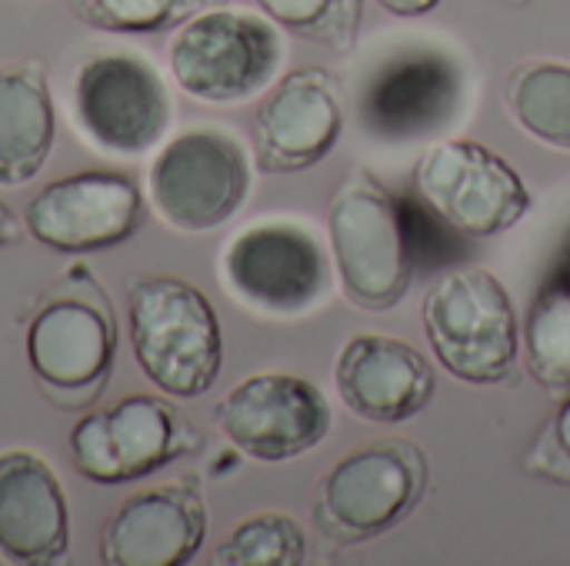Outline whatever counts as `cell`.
I'll return each instance as SVG.
<instances>
[{
  "instance_id": "19",
  "label": "cell",
  "mask_w": 570,
  "mask_h": 566,
  "mask_svg": "<svg viewBox=\"0 0 570 566\" xmlns=\"http://www.w3.org/2000/svg\"><path fill=\"white\" fill-rule=\"evenodd\" d=\"M57 110L37 60L0 67V187L30 183L50 160Z\"/></svg>"
},
{
  "instance_id": "24",
  "label": "cell",
  "mask_w": 570,
  "mask_h": 566,
  "mask_svg": "<svg viewBox=\"0 0 570 566\" xmlns=\"http://www.w3.org/2000/svg\"><path fill=\"white\" fill-rule=\"evenodd\" d=\"M77 17L104 33H164L227 0H70Z\"/></svg>"
},
{
  "instance_id": "7",
  "label": "cell",
  "mask_w": 570,
  "mask_h": 566,
  "mask_svg": "<svg viewBox=\"0 0 570 566\" xmlns=\"http://www.w3.org/2000/svg\"><path fill=\"white\" fill-rule=\"evenodd\" d=\"M250 157L234 133L190 127L157 150L147 193L170 230L204 234L237 217L250 197Z\"/></svg>"
},
{
  "instance_id": "8",
  "label": "cell",
  "mask_w": 570,
  "mask_h": 566,
  "mask_svg": "<svg viewBox=\"0 0 570 566\" xmlns=\"http://www.w3.org/2000/svg\"><path fill=\"white\" fill-rule=\"evenodd\" d=\"M220 280L257 314L297 317L331 290L327 250L307 224L274 217L234 234L220 254Z\"/></svg>"
},
{
  "instance_id": "18",
  "label": "cell",
  "mask_w": 570,
  "mask_h": 566,
  "mask_svg": "<svg viewBox=\"0 0 570 566\" xmlns=\"http://www.w3.org/2000/svg\"><path fill=\"white\" fill-rule=\"evenodd\" d=\"M70 547V507L57 470L33 450L0 454V557L17 566L63 560Z\"/></svg>"
},
{
  "instance_id": "1",
  "label": "cell",
  "mask_w": 570,
  "mask_h": 566,
  "mask_svg": "<svg viewBox=\"0 0 570 566\" xmlns=\"http://www.w3.org/2000/svg\"><path fill=\"white\" fill-rule=\"evenodd\" d=\"M130 350L154 390L204 397L224 367V334L210 297L174 274L140 277L127 290Z\"/></svg>"
},
{
  "instance_id": "29",
  "label": "cell",
  "mask_w": 570,
  "mask_h": 566,
  "mask_svg": "<svg viewBox=\"0 0 570 566\" xmlns=\"http://www.w3.org/2000/svg\"><path fill=\"white\" fill-rule=\"evenodd\" d=\"M511 3H528V0H511Z\"/></svg>"
},
{
  "instance_id": "21",
  "label": "cell",
  "mask_w": 570,
  "mask_h": 566,
  "mask_svg": "<svg viewBox=\"0 0 570 566\" xmlns=\"http://www.w3.org/2000/svg\"><path fill=\"white\" fill-rule=\"evenodd\" d=\"M528 374L551 394H570V280L544 277L521 320Z\"/></svg>"
},
{
  "instance_id": "12",
  "label": "cell",
  "mask_w": 570,
  "mask_h": 566,
  "mask_svg": "<svg viewBox=\"0 0 570 566\" xmlns=\"http://www.w3.org/2000/svg\"><path fill=\"white\" fill-rule=\"evenodd\" d=\"M147 217L144 193L120 170H77L43 183L23 207V230L47 250L83 257L130 240Z\"/></svg>"
},
{
  "instance_id": "22",
  "label": "cell",
  "mask_w": 570,
  "mask_h": 566,
  "mask_svg": "<svg viewBox=\"0 0 570 566\" xmlns=\"http://www.w3.org/2000/svg\"><path fill=\"white\" fill-rule=\"evenodd\" d=\"M217 566H301L307 560V534L291 514L244 517L210 554Z\"/></svg>"
},
{
  "instance_id": "25",
  "label": "cell",
  "mask_w": 570,
  "mask_h": 566,
  "mask_svg": "<svg viewBox=\"0 0 570 566\" xmlns=\"http://www.w3.org/2000/svg\"><path fill=\"white\" fill-rule=\"evenodd\" d=\"M524 470L531 477L570 487V394L524 454Z\"/></svg>"
},
{
  "instance_id": "26",
  "label": "cell",
  "mask_w": 570,
  "mask_h": 566,
  "mask_svg": "<svg viewBox=\"0 0 570 566\" xmlns=\"http://www.w3.org/2000/svg\"><path fill=\"white\" fill-rule=\"evenodd\" d=\"M441 0H381V7H387L397 17H424L438 7Z\"/></svg>"
},
{
  "instance_id": "6",
  "label": "cell",
  "mask_w": 570,
  "mask_h": 566,
  "mask_svg": "<svg viewBox=\"0 0 570 566\" xmlns=\"http://www.w3.org/2000/svg\"><path fill=\"white\" fill-rule=\"evenodd\" d=\"M200 430L167 394H130L83 414L70 430L77 474L100 487L144 480L200 447Z\"/></svg>"
},
{
  "instance_id": "5",
  "label": "cell",
  "mask_w": 570,
  "mask_h": 566,
  "mask_svg": "<svg viewBox=\"0 0 570 566\" xmlns=\"http://www.w3.org/2000/svg\"><path fill=\"white\" fill-rule=\"evenodd\" d=\"M284 37L274 20L227 3L180 23L167 47L174 83L200 103H244L281 73Z\"/></svg>"
},
{
  "instance_id": "4",
  "label": "cell",
  "mask_w": 570,
  "mask_h": 566,
  "mask_svg": "<svg viewBox=\"0 0 570 566\" xmlns=\"http://www.w3.org/2000/svg\"><path fill=\"white\" fill-rule=\"evenodd\" d=\"M438 364L474 387L501 384L518 357L521 327L508 287L484 267L441 274L421 304Z\"/></svg>"
},
{
  "instance_id": "20",
  "label": "cell",
  "mask_w": 570,
  "mask_h": 566,
  "mask_svg": "<svg viewBox=\"0 0 570 566\" xmlns=\"http://www.w3.org/2000/svg\"><path fill=\"white\" fill-rule=\"evenodd\" d=\"M504 103L534 140L570 150V63L524 60L504 80Z\"/></svg>"
},
{
  "instance_id": "23",
  "label": "cell",
  "mask_w": 570,
  "mask_h": 566,
  "mask_svg": "<svg viewBox=\"0 0 570 566\" xmlns=\"http://www.w3.org/2000/svg\"><path fill=\"white\" fill-rule=\"evenodd\" d=\"M281 30H291L334 53L357 43L364 0H250Z\"/></svg>"
},
{
  "instance_id": "2",
  "label": "cell",
  "mask_w": 570,
  "mask_h": 566,
  "mask_svg": "<svg viewBox=\"0 0 570 566\" xmlns=\"http://www.w3.org/2000/svg\"><path fill=\"white\" fill-rule=\"evenodd\" d=\"M327 234L344 297L367 314L394 310L414 280L401 200L354 170L331 193Z\"/></svg>"
},
{
  "instance_id": "11",
  "label": "cell",
  "mask_w": 570,
  "mask_h": 566,
  "mask_svg": "<svg viewBox=\"0 0 570 566\" xmlns=\"http://www.w3.org/2000/svg\"><path fill=\"white\" fill-rule=\"evenodd\" d=\"M214 424L244 457L284 464L324 444L334 414L327 397L297 374H250L217 400Z\"/></svg>"
},
{
  "instance_id": "27",
  "label": "cell",
  "mask_w": 570,
  "mask_h": 566,
  "mask_svg": "<svg viewBox=\"0 0 570 566\" xmlns=\"http://www.w3.org/2000/svg\"><path fill=\"white\" fill-rule=\"evenodd\" d=\"M17 237H20V217H17V214L0 200V250H3V247H10Z\"/></svg>"
},
{
  "instance_id": "17",
  "label": "cell",
  "mask_w": 570,
  "mask_h": 566,
  "mask_svg": "<svg viewBox=\"0 0 570 566\" xmlns=\"http://www.w3.org/2000/svg\"><path fill=\"white\" fill-rule=\"evenodd\" d=\"M334 387L354 417L394 427L431 404L434 364L401 337L357 334L337 354Z\"/></svg>"
},
{
  "instance_id": "10",
  "label": "cell",
  "mask_w": 570,
  "mask_h": 566,
  "mask_svg": "<svg viewBox=\"0 0 570 566\" xmlns=\"http://www.w3.org/2000/svg\"><path fill=\"white\" fill-rule=\"evenodd\" d=\"M417 197L461 237H498L531 210L518 167L478 140H438L414 173Z\"/></svg>"
},
{
  "instance_id": "9",
  "label": "cell",
  "mask_w": 570,
  "mask_h": 566,
  "mask_svg": "<svg viewBox=\"0 0 570 566\" xmlns=\"http://www.w3.org/2000/svg\"><path fill=\"white\" fill-rule=\"evenodd\" d=\"M70 110L87 143L110 157H144L174 120L160 70L130 50L90 57L73 77Z\"/></svg>"
},
{
  "instance_id": "14",
  "label": "cell",
  "mask_w": 570,
  "mask_h": 566,
  "mask_svg": "<svg viewBox=\"0 0 570 566\" xmlns=\"http://www.w3.org/2000/svg\"><path fill=\"white\" fill-rule=\"evenodd\" d=\"M344 130L341 83L327 67L307 63L281 73L254 110V167L287 177L321 163Z\"/></svg>"
},
{
  "instance_id": "13",
  "label": "cell",
  "mask_w": 570,
  "mask_h": 566,
  "mask_svg": "<svg viewBox=\"0 0 570 566\" xmlns=\"http://www.w3.org/2000/svg\"><path fill=\"white\" fill-rule=\"evenodd\" d=\"M27 364L37 387L63 410L87 407L110 380L117 324L107 304L57 297L27 324Z\"/></svg>"
},
{
  "instance_id": "15",
  "label": "cell",
  "mask_w": 570,
  "mask_h": 566,
  "mask_svg": "<svg viewBox=\"0 0 570 566\" xmlns=\"http://www.w3.org/2000/svg\"><path fill=\"white\" fill-rule=\"evenodd\" d=\"M464 97L461 67L438 50H407L371 73L357 97V120L374 140H417L444 130Z\"/></svg>"
},
{
  "instance_id": "28",
  "label": "cell",
  "mask_w": 570,
  "mask_h": 566,
  "mask_svg": "<svg viewBox=\"0 0 570 566\" xmlns=\"http://www.w3.org/2000/svg\"><path fill=\"white\" fill-rule=\"evenodd\" d=\"M548 274H551V277H564V280H570V234L564 237V247L554 254V264H551Z\"/></svg>"
},
{
  "instance_id": "16",
  "label": "cell",
  "mask_w": 570,
  "mask_h": 566,
  "mask_svg": "<svg viewBox=\"0 0 570 566\" xmlns=\"http://www.w3.org/2000/svg\"><path fill=\"white\" fill-rule=\"evenodd\" d=\"M207 537V504L197 477L130 494L100 530V564L184 566Z\"/></svg>"
},
{
  "instance_id": "3",
  "label": "cell",
  "mask_w": 570,
  "mask_h": 566,
  "mask_svg": "<svg viewBox=\"0 0 570 566\" xmlns=\"http://www.w3.org/2000/svg\"><path fill=\"white\" fill-rule=\"evenodd\" d=\"M428 480L431 467L414 440H367L344 454L317 484L314 524L331 544H367L417 510Z\"/></svg>"
}]
</instances>
